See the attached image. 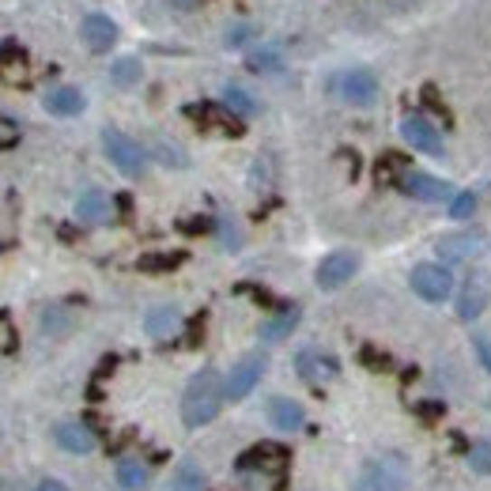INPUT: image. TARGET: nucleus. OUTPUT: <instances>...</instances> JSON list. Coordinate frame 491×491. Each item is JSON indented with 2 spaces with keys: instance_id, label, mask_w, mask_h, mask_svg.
<instances>
[{
  "instance_id": "f257e3e1",
  "label": "nucleus",
  "mask_w": 491,
  "mask_h": 491,
  "mask_svg": "<svg viewBox=\"0 0 491 491\" xmlns=\"http://www.w3.org/2000/svg\"><path fill=\"white\" fill-rule=\"evenodd\" d=\"M223 378L216 367H204L189 378V386L182 393V423L185 427H204L220 416V404H223Z\"/></svg>"
},
{
  "instance_id": "58836bf2",
  "label": "nucleus",
  "mask_w": 491,
  "mask_h": 491,
  "mask_svg": "<svg viewBox=\"0 0 491 491\" xmlns=\"http://www.w3.org/2000/svg\"><path fill=\"white\" fill-rule=\"evenodd\" d=\"M34 491H69V487L61 484V480H42V484H38Z\"/></svg>"
},
{
  "instance_id": "c9c22d12",
  "label": "nucleus",
  "mask_w": 491,
  "mask_h": 491,
  "mask_svg": "<svg viewBox=\"0 0 491 491\" xmlns=\"http://www.w3.org/2000/svg\"><path fill=\"white\" fill-rule=\"evenodd\" d=\"M250 34H253L250 27H231V31H227V46H242Z\"/></svg>"
},
{
  "instance_id": "4468645a",
  "label": "nucleus",
  "mask_w": 491,
  "mask_h": 491,
  "mask_svg": "<svg viewBox=\"0 0 491 491\" xmlns=\"http://www.w3.org/2000/svg\"><path fill=\"white\" fill-rule=\"evenodd\" d=\"M80 34H83V42H88L91 53H110V46L118 42V24H114L110 15L91 12V15H83Z\"/></svg>"
},
{
  "instance_id": "bb28decb",
  "label": "nucleus",
  "mask_w": 491,
  "mask_h": 491,
  "mask_svg": "<svg viewBox=\"0 0 491 491\" xmlns=\"http://www.w3.org/2000/svg\"><path fill=\"white\" fill-rule=\"evenodd\" d=\"M246 61H250L253 72H276V69H280V50H276V46H258Z\"/></svg>"
},
{
  "instance_id": "412c9836",
  "label": "nucleus",
  "mask_w": 491,
  "mask_h": 491,
  "mask_svg": "<svg viewBox=\"0 0 491 491\" xmlns=\"http://www.w3.org/2000/svg\"><path fill=\"white\" fill-rule=\"evenodd\" d=\"M295 326H298V310L288 307V310H280V314L269 317V322L261 326V340H265V345H280L284 336H291Z\"/></svg>"
},
{
  "instance_id": "ddd939ff",
  "label": "nucleus",
  "mask_w": 491,
  "mask_h": 491,
  "mask_svg": "<svg viewBox=\"0 0 491 491\" xmlns=\"http://www.w3.org/2000/svg\"><path fill=\"white\" fill-rule=\"evenodd\" d=\"M401 189L416 201H454L458 194L450 189V182L442 178H431V175H420V170H409V175H401Z\"/></svg>"
},
{
  "instance_id": "ea45409f",
  "label": "nucleus",
  "mask_w": 491,
  "mask_h": 491,
  "mask_svg": "<svg viewBox=\"0 0 491 491\" xmlns=\"http://www.w3.org/2000/svg\"><path fill=\"white\" fill-rule=\"evenodd\" d=\"M170 5H178V8H185V12H189V8H197V0H170Z\"/></svg>"
},
{
  "instance_id": "393cba45",
  "label": "nucleus",
  "mask_w": 491,
  "mask_h": 491,
  "mask_svg": "<svg viewBox=\"0 0 491 491\" xmlns=\"http://www.w3.org/2000/svg\"><path fill=\"white\" fill-rule=\"evenodd\" d=\"M72 326H76V317L69 310H61V307L42 310V333H46V336H69Z\"/></svg>"
},
{
  "instance_id": "a878e982",
  "label": "nucleus",
  "mask_w": 491,
  "mask_h": 491,
  "mask_svg": "<svg viewBox=\"0 0 491 491\" xmlns=\"http://www.w3.org/2000/svg\"><path fill=\"white\" fill-rule=\"evenodd\" d=\"M110 80L118 83V88H133V83H140V61H137V57H121V61H114Z\"/></svg>"
},
{
  "instance_id": "2eb2a0df",
  "label": "nucleus",
  "mask_w": 491,
  "mask_h": 491,
  "mask_svg": "<svg viewBox=\"0 0 491 491\" xmlns=\"http://www.w3.org/2000/svg\"><path fill=\"white\" fill-rule=\"evenodd\" d=\"M480 250H484V234H477V231H458V234H442L439 239L442 261H473Z\"/></svg>"
},
{
  "instance_id": "f03ea898",
  "label": "nucleus",
  "mask_w": 491,
  "mask_h": 491,
  "mask_svg": "<svg viewBox=\"0 0 491 491\" xmlns=\"http://www.w3.org/2000/svg\"><path fill=\"white\" fill-rule=\"evenodd\" d=\"M288 465H291V454H288V446H280V442H258V446H250L246 454H239V461H234V468H239L250 484H272V487L284 480Z\"/></svg>"
},
{
  "instance_id": "c85d7f7f",
  "label": "nucleus",
  "mask_w": 491,
  "mask_h": 491,
  "mask_svg": "<svg viewBox=\"0 0 491 491\" xmlns=\"http://www.w3.org/2000/svg\"><path fill=\"white\" fill-rule=\"evenodd\" d=\"M393 170H401V175H409V159L404 156H386V159H378V182H390L393 178Z\"/></svg>"
},
{
  "instance_id": "c756f323",
  "label": "nucleus",
  "mask_w": 491,
  "mask_h": 491,
  "mask_svg": "<svg viewBox=\"0 0 491 491\" xmlns=\"http://www.w3.org/2000/svg\"><path fill=\"white\" fill-rule=\"evenodd\" d=\"M468 465H473L477 473H491V442H477L473 450H468Z\"/></svg>"
},
{
  "instance_id": "b1692460",
  "label": "nucleus",
  "mask_w": 491,
  "mask_h": 491,
  "mask_svg": "<svg viewBox=\"0 0 491 491\" xmlns=\"http://www.w3.org/2000/svg\"><path fill=\"white\" fill-rule=\"evenodd\" d=\"M223 106H231L239 118H253V114H258V99H253L246 88H239V83H227V88H223Z\"/></svg>"
},
{
  "instance_id": "e433bc0d",
  "label": "nucleus",
  "mask_w": 491,
  "mask_h": 491,
  "mask_svg": "<svg viewBox=\"0 0 491 491\" xmlns=\"http://www.w3.org/2000/svg\"><path fill=\"white\" fill-rule=\"evenodd\" d=\"M0 129H5V147H15V137H19L15 121H12V118H5V121H0Z\"/></svg>"
},
{
  "instance_id": "0eeeda50",
  "label": "nucleus",
  "mask_w": 491,
  "mask_h": 491,
  "mask_svg": "<svg viewBox=\"0 0 491 491\" xmlns=\"http://www.w3.org/2000/svg\"><path fill=\"white\" fill-rule=\"evenodd\" d=\"M491 303V276L487 272H473L468 280L461 284V295H458V317L461 322H477V317L487 310Z\"/></svg>"
},
{
  "instance_id": "72a5a7b5",
  "label": "nucleus",
  "mask_w": 491,
  "mask_h": 491,
  "mask_svg": "<svg viewBox=\"0 0 491 491\" xmlns=\"http://www.w3.org/2000/svg\"><path fill=\"white\" fill-rule=\"evenodd\" d=\"M473 348H477V359L484 363V371L491 374V340L487 336H473Z\"/></svg>"
},
{
  "instance_id": "20e7f679",
  "label": "nucleus",
  "mask_w": 491,
  "mask_h": 491,
  "mask_svg": "<svg viewBox=\"0 0 491 491\" xmlns=\"http://www.w3.org/2000/svg\"><path fill=\"white\" fill-rule=\"evenodd\" d=\"M265 367H269V359H265L261 352L242 355V359L231 367V374L223 378V393H227V401H242V397H250V393H253V386L261 382Z\"/></svg>"
},
{
  "instance_id": "9b49d317",
  "label": "nucleus",
  "mask_w": 491,
  "mask_h": 491,
  "mask_svg": "<svg viewBox=\"0 0 491 491\" xmlns=\"http://www.w3.org/2000/svg\"><path fill=\"white\" fill-rule=\"evenodd\" d=\"M295 371H298V378H303L307 386H329L340 367H336V359H333V355L307 348V352H298V355H295Z\"/></svg>"
},
{
  "instance_id": "7ed1b4c3",
  "label": "nucleus",
  "mask_w": 491,
  "mask_h": 491,
  "mask_svg": "<svg viewBox=\"0 0 491 491\" xmlns=\"http://www.w3.org/2000/svg\"><path fill=\"white\" fill-rule=\"evenodd\" d=\"M102 147H106V156H110V163L121 170V175H129V178H140V175H144L147 156H144L140 140H133L129 133L106 129V133H102Z\"/></svg>"
},
{
  "instance_id": "423d86ee",
  "label": "nucleus",
  "mask_w": 491,
  "mask_h": 491,
  "mask_svg": "<svg viewBox=\"0 0 491 491\" xmlns=\"http://www.w3.org/2000/svg\"><path fill=\"white\" fill-rule=\"evenodd\" d=\"M412 291L427 303H446V298L454 295V276L446 265H416L412 269Z\"/></svg>"
},
{
  "instance_id": "5701e85b",
  "label": "nucleus",
  "mask_w": 491,
  "mask_h": 491,
  "mask_svg": "<svg viewBox=\"0 0 491 491\" xmlns=\"http://www.w3.org/2000/svg\"><path fill=\"white\" fill-rule=\"evenodd\" d=\"M118 484L125 491H144L147 487V465L137 458H121L118 461Z\"/></svg>"
},
{
  "instance_id": "a211bd4d",
  "label": "nucleus",
  "mask_w": 491,
  "mask_h": 491,
  "mask_svg": "<svg viewBox=\"0 0 491 491\" xmlns=\"http://www.w3.org/2000/svg\"><path fill=\"white\" fill-rule=\"evenodd\" d=\"M269 420L276 431H298L303 427V409L291 397H272L269 401Z\"/></svg>"
},
{
  "instance_id": "2f4dec72",
  "label": "nucleus",
  "mask_w": 491,
  "mask_h": 491,
  "mask_svg": "<svg viewBox=\"0 0 491 491\" xmlns=\"http://www.w3.org/2000/svg\"><path fill=\"white\" fill-rule=\"evenodd\" d=\"M156 156L170 166V163H175V166H185V152H182V147H175V144H166V140H159L156 144Z\"/></svg>"
},
{
  "instance_id": "9d476101",
  "label": "nucleus",
  "mask_w": 491,
  "mask_h": 491,
  "mask_svg": "<svg viewBox=\"0 0 491 491\" xmlns=\"http://www.w3.org/2000/svg\"><path fill=\"white\" fill-rule=\"evenodd\" d=\"M336 91L352 106H371L378 99V76L367 72V69H348V72H340Z\"/></svg>"
},
{
  "instance_id": "f704fd0d",
  "label": "nucleus",
  "mask_w": 491,
  "mask_h": 491,
  "mask_svg": "<svg viewBox=\"0 0 491 491\" xmlns=\"http://www.w3.org/2000/svg\"><path fill=\"white\" fill-rule=\"evenodd\" d=\"M0 336H5V355H15V326L8 314H5V322H0Z\"/></svg>"
},
{
  "instance_id": "4c0bfd02",
  "label": "nucleus",
  "mask_w": 491,
  "mask_h": 491,
  "mask_svg": "<svg viewBox=\"0 0 491 491\" xmlns=\"http://www.w3.org/2000/svg\"><path fill=\"white\" fill-rule=\"evenodd\" d=\"M182 231H189V234H197V231H212V220H185V223H182Z\"/></svg>"
},
{
  "instance_id": "f3484780",
  "label": "nucleus",
  "mask_w": 491,
  "mask_h": 491,
  "mask_svg": "<svg viewBox=\"0 0 491 491\" xmlns=\"http://www.w3.org/2000/svg\"><path fill=\"white\" fill-rule=\"evenodd\" d=\"M76 220L80 223H102L110 220V201H106L102 189H83L76 197Z\"/></svg>"
},
{
  "instance_id": "6ab92c4d",
  "label": "nucleus",
  "mask_w": 491,
  "mask_h": 491,
  "mask_svg": "<svg viewBox=\"0 0 491 491\" xmlns=\"http://www.w3.org/2000/svg\"><path fill=\"white\" fill-rule=\"evenodd\" d=\"M144 329L152 333L156 340L175 336V333L182 329V314H178V307H156V310H147V317H144Z\"/></svg>"
},
{
  "instance_id": "7c9ffc66",
  "label": "nucleus",
  "mask_w": 491,
  "mask_h": 491,
  "mask_svg": "<svg viewBox=\"0 0 491 491\" xmlns=\"http://www.w3.org/2000/svg\"><path fill=\"white\" fill-rule=\"evenodd\" d=\"M477 212V194H458L454 201H450V216L454 220H468Z\"/></svg>"
},
{
  "instance_id": "f8f14e48",
  "label": "nucleus",
  "mask_w": 491,
  "mask_h": 491,
  "mask_svg": "<svg viewBox=\"0 0 491 491\" xmlns=\"http://www.w3.org/2000/svg\"><path fill=\"white\" fill-rule=\"evenodd\" d=\"M401 137L409 140L416 152H423V156H442V133L427 118H420V114H409L401 121Z\"/></svg>"
},
{
  "instance_id": "473e14b6",
  "label": "nucleus",
  "mask_w": 491,
  "mask_h": 491,
  "mask_svg": "<svg viewBox=\"0 0 491 491\" xmlns=\"http://www.w3.org/2000/svg\"><path fill=\"white\" fill-rule=\"evenodd\" d=\"M216 227H220V242H223L227 250H239V246H242V234H239V227H234L231 220H220Z\"/></svg>"
},
{
  "instance_id": "aec40b11",
  "label": "nucleus",
  "mask_w": 491,
  "mask_h": 491,
  "mask_svg": "<svg viewBox=\"0 0 491 491\" xmlns=\"http://www.w3.org/2000/svg\"><path fill=\"white\" fill-rule=\"evenodd\" d=\"M46 110L57 118H76V114H83V95L76 88H53V91H46Z\"/></svg>"
},
{
  "instance_id": "4be33fe9",
  "label": "nucleus",
  "mask_w": 491,
  "mask_h": 491,
  "mask_svg": "<svg viewBox=\"0 0 491 491\" xmlns=\"http://www.w3.org/2000/svg\"><path fill=\"white\" fill-rule=\"evenodd\" d=\"M166 491H204V468L197 461H182L170 477V487Z\"/></svg>"
},
{
  "instance_id": "1a4fd4ad",
  "label": "nucleus",
  "mask_w": 491,
  "mask_h": 491,
  "mask_svg": "<svg viewBox=\"0 0 491 491\" xmlns=\"http://www.w3.org/2000/svg\"><path fill=\"white\" fill-rule=\"evenodd\" d=\"M355 269H359V258H355V253L336 250V253H329V258H322V265H317V272H314V280H317V288L336 291L340 284L352 280Z\"/></svg>"
},
{
  "instance_id": "6e6552de",
  "label": "nucleus",
  "mask_w": 491,
  "mask_h": 491,
  "mask_svg": "<svg viewBox=\"0 0 491 491\" xmlns=\"http://www.w3.org/2000/svg\"><path fill=\"white\" fill-rule=\"evenodd\" d=\"M194 118L201 129H216L223 137H242V118L231 110V106H220V102H204V106H189L185 110Z\"/></svg>"
},
{
  "instance_id": "dca6fc26",
  "label": "nucleus",
  "mask_w": 491,
  "mask_h": 491,
  "mask_svg": "<svg viewBox=\"0 0 491 491\" xmlns=\"http://www.w3.org/2000/svg\"><path fill=\"white\" fill-rule=\"evenodd\" d=\"M53 439H57V446H61L65 454H91V450H95V435H91V427H88V423H80V420L57 423Z\"/></svg>"
},
{
  "instance_id": "cd10ccee",
  "label": "nucleus",
  "mask_w": 491,
  "mask_h": 491,
  "mask_svg": "<svg viewBox=\"0 0 491 491\" xmlns=\"http://www.w3.org/2000/svg\"><path fill=\"white\" fill-rule=\"evenodd\" d=\"M182 261H185V253H156V258H140V269L163 272V269H178Z\"/></svg>"
},
{
  "instance_id": "39448f33",
  "label": "nucleus",
  "mask_w": 491,
  "mask_h": 491,
  "mask_svg": "<svg viewBox=\"0 0 491 491\" xmlns=\"http://www.w3.org/2000/svg\"><path fill=\"white\" fill-rule=\"evenodd\" d=\"M352 491H404V468L397 458H378L355 477Z\"/></svg>"
}]
</instances>
